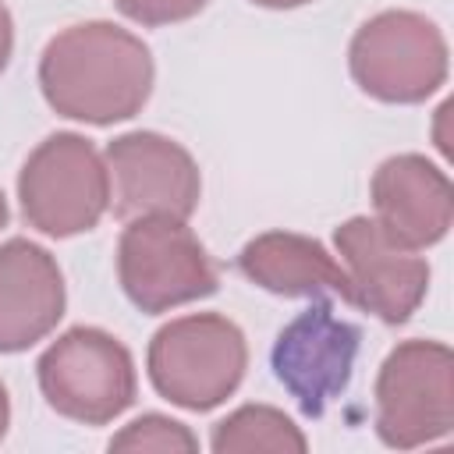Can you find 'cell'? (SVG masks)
<instances>
[{
    "mask_svg": "<svg viewBox=\"0 0 454 454\" xmlns=\"http://www.w3.org/2000/svg\"><path fill=\"white\" fill-rule=\"evenodd\" d=\"M153 82L149 46L114 21L67 25L39 57V89L50 110L96 128L135 117L149 103Z\"/></svg>",
    "mask_w": 454,
    "mask_h": 454,
    "instance_id": "cell-1",
    "label": "cell"
},
{
    "mask_svg": "<svg viewBox=\"0 0 454 454\" xmlns=\"http://www.w3.org/2000/svg\"><path fill=\"white\" fill-rule=\"evenodd\" d=\"M248 340L223 312H192L163 323L145 351L153 390L184 408L209 411L223 404L245 380Z\"/></svg>",
    "mask_w": 454,
    "mask_h": 454,
    "instance_id": "cell-2",
    "label": "cell"
},
{
    "mask_svg": "<svg viewBox=\"0 0 454 454\" xmlns=\"http://www.w3.org/2000/svg\"><path fill=\"white\" fill-rule=\"evenodd\" d=\"M18 202L25 223L46 238L85 234L110 209L106 160L85 135L53 131L21 163Z\"/></svg>",
    "mask_w": 454,
    "mask_h": 454,
    "instance_id": "cell-3",
    "label": "cell"
},
{
    "mask_svg": "<svg viewBox=\"0 0 454 454\" xmlns=\"http://www.w3.org/2000/svg\"><path fill=\"white\" fill-rule=\"evenodd\" d=\"M355 85L380 103H426L450 71L440 25L419 11H380L362 21L348 46Z\"/></svg>",
    "mask_w": 454,
    "mask_h": 454,
    "instance_id": "cell-4",
    "label": "cell"
},
{
    "mask_svg": "<svg viewBox=\"0 0 454 454\" xmlns=\"http://www.w3.org/2000/svg\"><path fill=\"white\" fill-rule=\"evenodd\" d=\"M35 376L46 404L82 426H106L138 397L131 351L99 326L64 330L39 355Z\"/></svg>",
    "mask_w": 454,
    "mask_h": 454,
    "instance_id": "cell-5",
    "label": "cell"
},
{
    "mask_svg": "<svg viewBox=\"0 0 454 454\" xmlns=\"http://www.w3.org/2000/svg\"><path fill=\"white\" fill-rule=\"evenodd\" d=\"M117 280L145 316L209 298L220 287L202 241L174 216H135L124 223L117 238Z\"/></svg>",
    "mask_w": 454,
    "mask_h": 454,
    "instance_id": "cell-6",
    "label": "cell"
},
{
    "mask_svg": "<svg viewBox=\"0 0 454 454\" xmlns=\"http://www.w3.org/2000/svg\"><path fill=\"white\" fill-rule=\"evenodd\" d=\"M376 436L411 450L454 429V355L443 340H401L376 372Z\"/></svg>",
    "mask_w": 454,
    "mask_h": 454,
    "instance_id": "cell-7",
    "label": "cell"
},
{
    "mask_svg": "<svg viewBox=\"0 0 454 454\" xmlns=\"http://www.w3.org/2000/svg\"><path fill=\"white\" fill-rule=\"evenodd\" d=\"M110 209L117 220L174 216L188 220L202 199L195 156L160 131H124L106 145Z\"/></svg>",
    "mask_w": 454,
    "mask_h": 454,
    "instance_id": "cell-8",
    "label": "cell"
},
{
    "mask_svg": "<svg viewBox=\"0 0 454 454\" xmlns=\"http://www.w3.org/2000/svg\"><path fill=\"white\" fill-rule=\"evenodd\" d=\"M358 348L362 330L340 319L326 298H312V305L277 333L270 365L301 415L319 419L326 404L348 390Z\"/></svg>",
    "mask_w": 454,
    "mask_h": 454,
    "instance_id": "cell-9",
    "label": "cell"
},
{
    "mask_svg": "<svg viewBox=\"0 0 454 454\" xmlns=\"http://www.w3.org/2000/svg\"><path fill=\"white\" fill-rule=\"evenodd\" d=\"M337 255L351 280V305L387 326L408 323L429 291V262L397 245L376 216H351L333 231Z\"/></svg>",
    "mask_w": 454,
    "mask_h": 454,
    "instance_id": "cell-10",
    "label": "cell"
},
{
    "mask_svg": "<svg viewBox=\"0 0 454 454\" xmlns=\"http://www.w3.org/2000/svg\"><path fill=\"white\" fill-rule=\"evenodd\" d=\"M369 199L376 223L411 252L443 241L454 223V184L422 153L387 156L372 170Z\"/></svg>",
    "mask_w": 454,
    "mask_h": 454,
    "instance_id": "cell-11",
    "label": "cell"
},
{
    "mask_svg": "<svg viewBox=\"0 0 454 454\" xmlns=\"http://www.w3.org/2000/svg\"><path fill=\"white\" fill-rule=\"evenodd\" d=\"M67 309V287L57 259L28 241L0 245V355H18L50 337Z\"/></svg>",
    "mask_w": 454,
    "mask_h": 454,
    "instance_id": "cell-12",
    "label": "cell"
},
{
    "mask_svg": "<svg viewBox=\"0 0 454 454\" xmlns=\"http://www.w3.org/2000/svg\"><path fill=\"white\" fill-rule=\"evenodd\" d=\"M238 273L280 298H340L351 305L348 270L323 241L298 231H262L234 259Z\"/></svg>",
    "mask_w": 454,
    "mask_h": 454,
    "instance_id": "cell-13",
    "label": "cell"
},
{
    "mask_svg": "<svg viewBox=\"0 0 454 454\" xmlns=\"http://www.w3.org/2000/svg\"><path fill=\"white\" fill-rule=\"evenodd\" d=\"M209 447L216 454H241V450H273V454H305L309 440L305 433L291 422V415H284L273 404H241L238 411H231L227 419H220L213 426Z\"/></svg>",
    "mask_w": 454,
    "mask_h": 454,
    "instance_id": "cell-14",
    "label": "cell"
},
{
    "mask_svg": "<svg viewBox=\"0 0 454 454\" xmlns=\"http://www.w3.org/2000/svg\"><path fill=\"white\" fill-rule=\"evenodd\" d=\"M110 450H156V454H174V450H199V436L170 419V415H160V411H145L138 419H131L114 440H110Z\"/></svg>",
    "mask_w": 454,
    "mask_h": 454,
    "instance_id": "cell-15",
    "label": "cell"
},
{
    "mask_svg": "<svg viewBox=\"0 0 454 454\" xmlns=\"http://www.w3.org/2000/svg\"><path fill=\"white\" fill-rule=\"evenodd\" d=\"M209 0H114V7L145 25V28H160V25H177V21H188L195 18Z\"/></svg>",
    "mask_w": 454,
    "mask_h": 454,
    "instance_id": "cell-16",
    "label": "cell"
},
{
    "mask_svg": "<svg viewBox=\"0 0 454 454\" xmlns=\"http://www.w3.org/2000/svg\"><path fill=\"white\" fill-rule=\"evenodd\" d=\"M11 53H14V18H11L7 4L0 0V74L7 71Z\"/></svg>",
    "mask_w": 454,
    "mask_h": 454,
    "instance_id": "cell-17",
    "label": "cell"
},
{
    "mask_svg": "<svg viewBox=\"0 0 454 454\" xmlns=\"http://www.w3.org/2000/svg\"><path fill=\"white\" fill-rule=\"evenodd\" d=\"M255 7H266V11H294V7H305L312 0H248Z\"/></svg>",
    "mask_w": 454,
    "mask_h": 454,
    "instance_id": "cell-18",
    "label": "cell"
},
{
    "mask_svg": "<svg viewBox=\"0 0 454 454\" xmlns=\"http://www.w3.org/2000/svg\"><path fill=\"white\" fill-rule=\"evenodd\" d=\"M7 426H11V397H7V387L0 380V440L7 436Z\"/></svg>",
    "mask_w": 454,
    "mask_h": 454,
    "instance_id": "cell-19",
    "label": "cell"
},
{
    "mask_svg": "<svg viewBox=\"0 0 454 454\" xmlns=\"http://www.w3.org/2000/svg\"><path fill=\"white\" fill-rule=\"evenodd\" d=\"M7 216H11V209H7V199H4V192H0V231L7 227Z\"/></svg>",
    "mask_w": 454,
    "mask_h": 454,
    "instance_id": "cell-20",
    "label": "cell"
}]
</instances>
